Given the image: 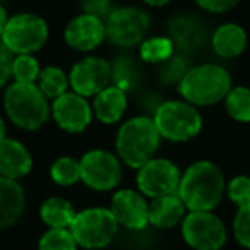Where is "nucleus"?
Here are the masks:
<instances>
[{"label": "nucleus", "instance_id": "nucleus-1", "mask_svg": "<svg viewBox=\"0 0 250 250\" xmlns=\"http://www.w3.org/2000/svg\"><path fill=\"white\" fill-rule=\"evenodd\" d=\"M225 192L223 173L211 161H195L180 178L177 194L188 211H212Z\"/></svg>", "mask_w": 250, "mask_h": 250}, {"label": "nucleus", "instance_id": "nucleus-2", "mask_svg": "<svg viewBox=\"0 0 250 250\" xmlns=\"http://www.w3.org/2000/svg\"><path fill=\"white\" fill-rule=\"evenodd\" d=\"M161 136L153 118L134 117L120 127L117 134V153L127 167L139 170L153 160L160 147Z\"/></svg>", "mask_w": 250, "mask_h": 250}, {"label": "nucleus", "instance_id": "nucleus-3", "mask_svg": "<svg viewBox=\"0 0 250 250\" xmlns=\"http://www.w3.org/2000/svg\"><path fill=\"white\" fill-rule=\"evenodd\" d=\"M178 89L187 103L209 106L225 100L231 89V77L221 65L202 63L187 70Z\"/></svg>", "mask_w": 250, "mask_h": 250}, {"label": "nucleus", "instance_id": "nucleus-4", "mask_svg": "<svg viewBox=\"0 0 250 250\" xmlns=\"http://www.w3.org/2000/svg\"><path fill=\"white\" fill-rule=\"evenodd\" d=\"M4 108L9 118L26 130L40 129L50 113L48 101L36 84L14 83L5 89Z\"/></svg>", "mask_w": 250, "mask_h": 250}, {"label": "nucleus", "instance_id": "nucleus-5", "mask_svg": "<svg viewBox=\"0 0 250 250\" xmlns=\"http://www.w3.org/2000/svg\"><path fill=\"white\" fill-rule=\"evenodd\" d=\"M154 124L161 137L171 143H185L201 132L202 118L187 101H167L154 111Z\"/></svg>", "mask_w": 250, "mask_h": 250}, {"label": "nucleus", "instance_id": "nucleus-6", "mask_svg": "<svg viewBox=\"0 0 250 250\" xmlns=\"http://www.w3.org/2000/svg\"><path fill=\"white\" fill-rule=\"evenodd\" d=\"M118 223L110 209L89 208L76 212L70 233L79 247L87 250L104 249L117 235Z\"/></svg>", "mask_w": 250, "mask_h": 250}, {"label": "nucleus", "instance_id": "nucleus-7", "mask_svg": "<svg viewBox=\"0 0 250 250\" xmlns=\"http://www.w3.org/2000/svg\"><path fill=\"white\" fill-rule=\"evenodd\" d=\"M48 40V26L36 14H18L5 24L2 43L18 55H31Z\"/></svg>", "mask_w": 250, "mask_h": 250}, {"label": "nucleus", "instance_id": "nucleus-8", "mask_svg": "<svg viewBox=\"0 0 250 250\" xmlns=\"http://www.w3.org/2000/svg\"><path fill=\"white\" fill-rule=\"evenodd\" d=\"M147 29H149V18L146 12L136 7L113 9L104 18L106 38L124 48H130L143 43Z\"/></svg>", "mask_w": 250, "mask_h": 250}, {"label": "nucleus", "instance_id": "nucleus-9", "mask_svg": "<svg viewBox=\"0 0 250 250\" xmlns=\"http://www.w3.org/2000/svg\"><path fill=\"white\" fill-rule=\"evenodd\" d=\"M185 242L195 250H219L226 243V229L211 211H190L182 223Z\"/></svg>", "mask_w": 250, "mask_h": 250}, {"label": "nucleus", "instance_id": "nucleus-10", "mask_svg": "<svg viewBox=\"0 0 250 250\" xmlns=\"http://www.w3.org/2000/svg\"><path fill=\"white\" fill-rule=\"evenodd\" d=\"M81 180L93 190L106 192L120 184L122 168L117 156L103 149L89 151L83 156Z\"/></svg>", "mask_w": 250, "mask_h": 250}, {"label": "nucleus", "instance_id": "nucleus-11", "mask_svg": "<svg viewBox=\"0 0 250 250\" xmlns=\"http://www.w3.org/2000/svg\"><path fill=\"white\" fill-rule=\"evenodd\" d=\"M180 178L182 177L177 165L165 158H153L139 168L137 187L141 194L156 199L161 195L177 194Z\"/></svg>", "mask_w": 250, "mask_h": 250}, {"label": "nucleus", "instance_id": "nucleus-12", "mask_svg": "<svg viewBox=\"0 0 250 250\" xmlns=\"http://www.w3.org/2000/svg\"><path fill=\"white\" fill-rule=\"evenodd\" d=\"M111 65L100 57H87L72 67L69 76V84L74 93L84 98L96 96L100 91L110 86Z\"/></svg>", "mask_w": 250, "mask_h": 250}, {"label": "nucleus", "instance_id": "nucleus-13", "mask_svg": "<svg viewBox=\"0 0 250 250\" xmlns=\"http://www.w3.org/2000/svg\"><path fill=\"white\" fill-rule=\"evenodd\" d=\"M52 113L60 129L67 130L70 134L83 132L91 124V106L86 101V98L77 93H63L53 101Z\"/></svg>", "mask_w": 250, "mask_h": 250}, {"label": "nucleus", "instance_id": "nucleus-14", "mask_svg": "<svg viewBox=\"0 0 250 250\" xmlns=\"http://www.w3.org/2000/svg\"><path fill=\"white\" fill-rule=\"evenodd\" d=\"M111 214L118 225L129 229H143L149 223V206L136 190L124 188L111 197Z\"/></svg>", "mask_w": 250, "mask_h": 250}, {"label": "nucleus", "instance_id": "nucleus-15", "mask_svg": "<svg viewBox=\"0 0 250 250\" xmlns=\"http://www.w3.org/2000/svg\"><path fill=\"white\" fill-rule=\"evenodd\" d=\"M63 36L70 48L77 52H91L98 48L106 38L104 22L96 16L81 14L67 24Z\"/></svg>", "mask_w": 250, "mask_h": 250}, {"label": "nucleus", "instance_id": "nucleus-16", "mask_svg": "<svg viewBox=\"0 0 250 250\" xmlns=\"http://www.w3.org/2000/svg\"><path fill=\"white\" fill-rule=\"evenodd\" d=\"M33 158L24 144L14 139L0 141V177L18 180L31 171Z\"/></svg>", "mask_w": 250, "mask_h": 250}, {"label": "nucleus", "instance_id": "nucleus-17", "mask_svg": "<svg viewBox=\"0 0 250 250\" xmlns=\"http://www.w3.org/2000/svg\"><path fill=\"white\" fill-rule=\"evenodd\" d=\"M26 197L18 180L0 177V229L12 226L24 212Z\"/></svg>", "mask_w": 250, "mask_h": 250}, {"label": "nucleus", "instance_id": "nucleus-18", "mask_svg": "<svg viewBox=\"0 0 250 250\" xmlns=\"http://www.w3.org/2000/svg\"><path fill=\"white\" fill-rule=\"evenodd\" d=\"M170 36L173 45L184 52H195L206 43V29L192 16H178L170 22Z\"/></svg>", "mask_w": 250, "mask_h": 250}, {"label": "nucleus", "instance_id": "nucleus-19", "mask_svg": "<svg viewBox=\"0 0 250 250\" xmlns=\"http://www.w3.org/2000/svg\"><path fill=\"white\" fill-rule=\"evenodd\" d=\"M93 110L101 124H115L124 117L127 110V96L125 91L118 86H106L94 96Z\"/></svg>", "mask_w": 250, "mask_h": 250}, {"label": "nucleus", "instance_id": "nucleus-20", "mask_svg": "<svg viewBox=\"0 0 250 250\" xmlns=\"http://www.w3.org/2000/svg\"><path fill=\"white\" fill-rule=\"evenodd\" d=\"M185 204L178 194H168L156 197L149 206V223L156 228H171L184 219Z\"/></svg>", "mask_w": 250, "mask_h": 250}, {"label": "nucleus", "instance_id": "nucleus-21", "mask_svg": "<svg viewBox=\"0 0 250 250\" xmlns=\"http://www.w3.org/2000/svg\"><path fill=\"white\" fill-rule=\"evenodd\" d=\"M211 45L216 55L223 57V59H235V57L242 55L247 46L245 29L238 24H233V22L219 26L212 33Z\"/></svg>", "mask_w": 250, "mask_h": 250}, {"label": "nucleus", "instance_id": "nucleus-22", "mask_svg": "<svg viewBox=\"0 0 250 250\" xmlns=\"http://www.w3.org/2000/svg\"><path fill=\"white\" fill-rule=\"evenodd\" d=\"M40 216H42L43 223L48 225L50 228H70L74 218H76V211L69 201L52 197L43 202Z\"/></svg>", "mask_w": 250, "mask_h": 250}, {"label": "nucleus", "instance_id": "nucleus-23", "mask_svg": "<svg viewBox=\"0 0 250 250\" xmlns=\"http://www.w3.org/2000/svg\"><path fill=\"white\" fill-rule=\"evenodd\" d=\"M45 98H53L57 100L59 96H62L63 93H67L69 87V77L63 72L60 67H45L38 76V84Z\"/></svg>", "mask_w": 250, "mask_h": 250}, {"label": "nucleus", "instance_id": "nucleus-24", "mask_svg": "<svg viewBox=\"0 0 250 250\" xmlns=\"http://www.w3.org/2000/svg\"><path fill=\"white\" fill-rule=\"evenodd\" d=\"M173 42L165 36H154V38L144 40L141 43L139 55L147 63H163L173 55Z\"/></svg>", "mask_w": 250, "mask_h": 250}, {"label": "nucleus", "instance_id": "nucleus-25", "mask_svg": "<svg viewBox=\"0 0 250 250\" xmlns=\"http://www.w3.org/2000/svg\"><path fill=\"white\" fill-rule=\"evenodd\" d=\"M225 106L236 122H250V89L243 86L231 87L225 98Z\"/></svg>", "mask_w": 250, "mask_h": 250}, {"label": "nucleus", "instance_id": "nucleus-26", "mask_svg": "<svg viewBox=\"0 0 250 250\" xmlns=\"http://www.w3.org/2000/svg\"><path fill=\"white\" fill-rule=\"evenodd\" d=\"M50 175L57 185L69 187V185H74L81 180V163L74 158L62 156L52 165Z\"/></svg>", "mask_w": 250, "mask_h": 250}, {"label": "nucleus", "instance_id": "nucleus-27", "mask_svg": "<svg viewBox=\"0 0 250 250\" xmlns=\"http://www.w3.org/2000/svg\"><path fill=\"white\" fill-rule=\"evenodd\" d=\"M38 250H77V243L70 229L50 228L40 238Z\"/></svg>", "mask_w": 250, "mask_h": 250}, {"label": "nucleus", "instance_id": "nucleus-28", "mask_svg": "<svg viewBox=\"0 0 250 250\" xmlns=\"http://www.w3.org/2000/svg\"><path fill=\"white\" fill-rule=\"evenodd\" d=\"M12 77L14 83H29L35 84L38 81V76L42 72L40 63L31 55H18L12 59Z\"/></svg>", "mask_w": 250, "mask_h": 250}, {"label": "nucleus", "instance_id": "nucleus-29", "mask_svg": "<svg viewBox=\"0 0 250 250\" xmlns=\"http://www.w3.org/2000/svg\"><path fill=\"white\" fill-rule=\"evenodd\" d=\"M137 77H139V74H137L136 65H134L130 59L122 57V59H118L117 62H115V65L111 67V79H113L115 86H118L124 91L130 89V87L136 84Z\"/></svg>", "mask_w": 250, "mask_h": 250}, {"label": "nucleus", "instance_id": "nucleus-30", "mask_svg": "<svg viewBox=\"0 0 250 250\" xmlns=\"http://www.w3.org/2000/svg\"><path fill=\"white\" fill-rule=\"evenodd\" d=\"M188 70L187 60H184L180 55H171L167 62L161 63L160 67V79L163 84H180Z\"/></svg>", "mask_w": 250, "mask_h": 250}, {"label": "nucleus", "instance_id": "nucleus-31", "mask_svg": "<svg viewBox=\"0 0 250 250\" xmlns=\"http://www.w3.org/2000/svg\"><path fill=\"white\" fill-rule=\"evenodd\" d=\"M233 231L240 245L250 249V204L238 208L233 219Z\"/></svg>", "mask_w": 250, "mask_h": 250}, {"label": "nucleus", "instance_id": "nucleus-32", "mask_svg": "<svg viewBox=\"0 0 250 250\" xmlns=\"http://www.w3.org/2000/svg\"><path fill=\"white\" fill-rule=\"evenodd\" d=\"M228 195L238 208L250 204V178L245 175L235 177L228 185Z\"/></svg>", "mask_w": 250, "mask_h": 250}, {"label": "nucleus", "instance_id": "nucleus-33", "mask_svg": "<svg viewBox=\"0 0 250 250\" xmlns=\"http://www.w3.org/2000/svg\"><path fill=\"white\" fill-rule=\"evenodd\" d=\"M83 14L96 16V18H106L111 12V0H79Z\"/></svg>", "mask_w": 250, "mask_h": 250}, {"label": "nucleus", "instance_id": "nucleus-34", "mask_svg": "<svg viewBox=\"0 0 250 250\" xmlns=\"http://www.w3.org/2000/svg\"><path fill=\"white\" fill-rule=\"evenodd\" d=\"M12 52L0 42V87H4L12 77Z\"/></svg>", "mask_w": 250, "mask_h": 250}, {"label": "nucleus", "instance_id": "nucleus-35", "mask_svg": "<svg viewBox=\"0 0 250 250\" xmlns=\"http://www.w3.org/2000/svg\"><path fill=\"white\" fill-rule=\"evenodd\" d=\"M199 4V7H202L204 11L208 12H226L229 9H233L236 4H238L240 0H195Z\"/></svg>", "mask_w": 250, "mask_h": 250}, {"label": "nucleus", "instance_id": "nucleus-36", "mask_svg": "<svg viewBox=\"0 0 250 250\" xmlns=\"http://www.w3.org/2000/svg\"><path fill=\"white\" fill-rule=\"evenodd\" d=\"M7 12H5V9L2 7V4H0V38H2V35H4V29H5V24H7Z\"/></svg>", "mask_w": 250, "mask_h": 250}, {"label": "nucleus", "instance_id": "nucleus-37", "mask_svg": "<svg viewBox=\"0 0 250 250\" xmlns=\"http://www.w3.org/2000/svg\"><path fill=\"white\" fill-rule=\"evenodd\" d=\"M147 5H153V7H161V5H167L170 0H143Z\"/></svg>", "mask_w": 250, "mask_h": 250}, {"label": "nucleus", "instance_id": "nucleus-38", "mask_svg": "<svg viewBox=\"0 0 250 250\" xmlns=\"http://www.w3.org/2000/svg\"><path fill=\"white\" fill-rule=\"evenodd\" d=\"M5 137V124L4 120H2V117H0V141Z\"/></svg>", "mask_w": 250, "mask_h": 250}, {"label": "nucleus", "instance_id": "nucleus-39", "mask_svg": "<svg viewBox=\"0 0 250 250\" xmlns=\"http://www.w3.org/2000/svg\"><path fill=\"white\" fill-rule=\"evenodd\" d=\"M0 2H2V0H0Z\"/></svg>", "mask_w": 250, "mask_h": 250}]
</instances>
